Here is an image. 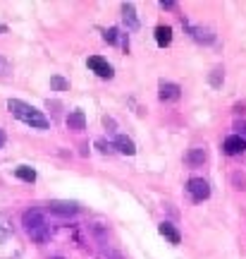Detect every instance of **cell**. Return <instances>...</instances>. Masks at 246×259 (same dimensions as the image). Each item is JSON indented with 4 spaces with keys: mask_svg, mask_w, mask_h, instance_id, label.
Wrapping results in <instances>:
<instances>
[{
    "mask_svg": "<svg viewBox=\"0 0 246 259\" xmlns=\"http://www.w3.org/2000/svg\"><path fill=\"white\" fill-rule=\"evenodd\" d=\"M50 87H53V89H57V92H65V89H70V84L65 82L63 77H53V79H50Z\"/></svg>",
    "mask_w": 246,
    "mask_h": 259,
    "instance_id": "obj_18",
    "label": "cell"
},
{
    "mask_svg": "<svg viewBox=\"0 0 246 259\" xmlns=\"http://www.w3.org/2000/svg\"><path fill=\"white\" fill-rule=\"evenodd\" d=\"M187 192H189V197H192L194 202H203V199L210 197V185L203 178H192L187 183Z\"/></svg>",
    "mask_w": 246,
    "mask_h": 259,
    "instance_id": "obj_3",
    "label": "cell"
},
{
    "mask_svg": "<svg viewBox=\"0 0 246 259\" xmlns=\"http://www.w3.org/2000/svg\"><path fill=\"white\" fill-rule=\"evenodd\" d=\"M222 151H225L227 156H239V154L246 151V142L239 137V135H229V137L222 142Z\"/></svg>",
    "mask_w": 246,
    "mask_h": 259,
    "instance_id": "obj_5",
    "label": "cell"
},
{
    "mask_svg": "<svg viewBox=\"0 0 246 259\" xmlns=\"http://www.w3.org/2000/svg\"><path fill=\"white\" fill-rule=\"evenodd\" d=\"M8 74H10V63L0 56V77H8Z\"/></svg>",
    "mask_w": 246,
    "mask_h": 259,
    "instance_id": "obj_20",
    "label": "cell"
},
{
    "mask_svg": "<svg viewBox=\"0 0 246 259\" xmlns=\"http://www.w3.org/2000/svg\"><path fill=\"white\" fill-rule=\"evenodd\" d=\"M89 67H91L98 77H103V79H110V77H112V67H110V63H108V60H103L100 56H91V58H89Z\"/></svg>",
    "mask_w": 246,
    "mask_h": 259,
    "instance_id": "obj_6",
    "label": "cell"
},
{
    "mask_svg": "<svg viewBox=\"0 0 246 259\" xmlns=\"http://www.w3.org/2000/svg\"><path fill=\"white\" fill-rule=\"evenodd\" d=\"M10 233H12V226H10L3 216H0V242H5L10 238Z\"/></svg>",
    "mask_w": 246,
    "mask_h": 259,
    "instance_id": "obj_16",
    "label": "cell"
},
{
    "mask_svg": "<svg viewBox=\"0 0 246 259\" xmlns=\"http://www.w3.org/2000/svg\"><path fill=\"white\" fill-rule=\"evenodd\" d=\"M3 144H5V135L0 132V147H3Z\"/></svg>",
    "mask_w": 246,
    "mask_h": 259,
    "instance_id": "obj_25",
    "label": "cell"
},
{
    "mask_svg": "<svg viewBox=\"0 0 246 259\" xmlns=\"http://www.w3.org/2000/svg\"><path fill=\"white\" fill-rule=\"evenodd\" d=\"M8 111L12 113L17 120L27 122V125H31V127L48 130V118H46V115L38 111V108H34V106L19 101V99H10V101H8Z\"/></svg>",
    "mask_w": 246,
    "mask_h": 259,
    "instance_id": "obj_1",
    "label": "cell"
},
{
    "mask_svg": "<svg viewBox=\"0 0 246 259\" xmlns=\"http://www.w3.org/2000/svg\"><path fill=\"white\" fill-rule=\"evenodd\" d=\"M187 163L189 166H201V163H206V149H192L189 154H187Z\"/></svg>",
    "mask_w": 246,
    "mask_h": 259,
    "instance_id": "obj_14",
    "label": "cell"
},
{
    "mask_svg": "<svg viewBox=\"0 0 246 259\" xmlns=\"http://www.w3.org/2000/svg\"><path fill=\"white\" fill-rule=\"evenodd\" d=\"M67 125H70V130H84L86 127V118H84L82 111H72L70 115H67Z\"/></svg>",
    "mask_w": 246,
    "mask_h": 259,
    "instance_id": "obj_12",
    "label": "cell"
},
{
    "mask_svg": "<svg viewBox=\"0 0 246 259\" xmlns=\"http://www.w3.org/2000/svg\"><path fill=\"white\" fill-rule=\"evenodd\" d=\"M53 259H63V257H53Z\"/></svg>",
    "mask_w": 246,
    "mask_h": 259,
    "instance_id": "obj_27",
    "label": "cell"
},
{
    "mask_svg": "<svg viewBox=\"0 0 246 259\" xmlns=\"http://www.w3.org/2000/svg\"><path fill=\"white\" fill-rule=\"evenodd\" d=\"M239 130H241V132H239V137L246 142V122H241V127H239Z\"/></svg>",
    "mask_w": 246,
    "mask_h": 259,
    "instance_id": "obj_24",
    "label": "cell"
},
{
    "mask_svg": "<svg viewBox=\"0 0 246 259\" xmlns=\"http://www.w3.org/2000/svg\"><path fill=\"white\" fill-rule=\"evenodd\" d=\"M103 38H105L108 44H119V29H108V31L103 34Z\"/></svg>",
    "mask_w": 246,
    "mask_h": 259,
    "instance_id": "obj_17",
    "label": "cell"
},
{
    "mask_svg": "<svg viewBox=\"0 0 246 259\" xmlns=\"http://www.w3.org/2000/svg\"><path fill=\"white\" fill-rule=\"evenodd\" d=\"M48 211L57 213V216H74L79 211V204L77 202H63V199H53L48 202Z\"/></svg>",
    "mask_w": 246,
    "mask_h": 259,
    "instance_id": "obj_4",
    "label": "cell"
},
{
    "mask_svg": "<svg viewBox=\"0 0 246 259\" xmlns=\"http://www.w3.org/2000/svg\"><path fill=\"white\" fill-rule=\"evenodd\" d=\"M184 27L192 31V36L196 38V41H206V44H210V41H213V34H210V31H206V29L194 27V24H189V22H184Z\"/></svg>",
    "mask_w": 246,
    "mask_h": 259,
    "instance_id": "obj_13",
    "label": "cell"
},
{
    "mask_svg": "<svg viewBox=\"0 0 246 259\" xmlns=\"http://www.w3.org/2000/svg\"><path fill=\"white\" fill-rule=\"evenodd\" d=\"M160 8H165V10H172V8H174V3H172V0H163V3H160Z\"/></svg>",
    "mask_w": 246,
    "mask_h": 259,
    "instance_id": "obj_23",
    "label": "cell"
},
{
    "mask_svg": "<svg viewBox=\"0 0 246 259\" xmlns=\"http://www.w3.org/2000/svg\"><path fill=\"white\" fill-rule=\"evenodd\" d=\"M115 147H117L119 154H127V156H134V154H137V144L129 137H125V135H117V137H115Z\"/></svg>",
    "mask_w": 246,
    "mask_h": 259,
    "instance_id": "obj_9",
    "label": "cell"
},
{
    "mask_svg": "<svg viewBox=\"0 0 246 259\" xmlns=\"http://www.w3.org/2000/svg\"><path fill=\"white\" fill-rule=\"evenodd\" d=\"M220 74H222V70H215V72H213V77H210V84H213V87H220Z\"/></svg>",
    "mask_w": 246,
    "mask_h": 259,
    "instance_id": "obj_22",
    "label": "cell"
},
{
    "mask_svg": "<svg viewBox=\"0 0 246 259\" xmlns=\"http://www.w3.org/2000/svg\"><path fill=\"white\" fill-rule=\"evenodd\" d=\"M122 17H125V24L129 29H139V19H137V10L132 3H125L122 5Z\"/></svg>",
    "mask_w": 246,
    "mask_h": 259,
    "instance_id": "obj_11",
    "label": "cell"
},
{
    "mask_svg": "<svg viewBox=\"0 0 246 259\" xmlns=\"http://www.w3.org/2000/svg\"><path fill=\"white\" fill-rule=\"evenodd\" d=\"M100 259H125V257H122L119 252H115V250H110V247H108V252L100 250Z\"/></svg>",
    "mask_w": 246,
    "mask_h": 259,
    "instance_id": "obj_19",
    "label": "cell"
},
{
    "mask_svg": "<svg viewBox=\"0 0 246 259\" xmlns=\"http://www.w3.org/2000/svg\"><path fill=\"white\" fill-rule=\"evenodd\" d=\"M22 226L34 242H46L50 238V226L46 223L41 211H27L22 216Z\"/></svg>",
    "mask_w": 246,
    "mask_h": 259,
    "instance_id": "obj_2",
    "label": "cell"
},
{
    "mask_svg": "<svg viewBox=\"0 0 246 259\" xmlns=\"http://www.w3.org/2000/svg\"><path fill=\"white\" fill-rule=\"evenodd\" d=\"M15 176H17L19 180H24V183H34V180H36V170L29 166H19V168H15Z\"/></svg>",
    "mask_w": 246,
    "mask_h": 259,
    "instance_id": "obj_15",
    "label": "cell"
},
{
    "mask_svg": "<svg viewBox=\"0 0 246 259\" xmlns=\"http://www.w3.org/2000/svg\"><path fill=\"white\" fill-rule=\"evenodd\" d=\"M3 31H5V27H0V34H3Z\"/></svg>",
    "mask_w": 246,
    "mask_h": 259,
    "instance_id": "obj_26",
    "label": "cell"
},
{
    "mask_svg": "<svg viewBox=\"0 0 246 259\" xmlns=\"http://www.w3.org/2000/svg\"><path fill=\"white\" fill-rule=\"evenodd\" d=\"M96 147H100V151H103V154H110V151H112V147H110V144H105L103 139H98V142H96Z\"/></svg>",
    "mask_w": 246,
    "mask_h": 259,
    "instance_id": "obj_21",
    "label": "cell"
},
{
    "mask_svg": "<svg viewBox=\"0 0 246 259\" xmlns=\"http://www.w3.org/2000/svg\"><path fill=\"white\" fill-rule=\"evenodd\" d=\"M155 41H158L160 48L170 46V44H172V27H165V24L155 27Z\"/></svg>",
    "mask_w": 246,
    "mask_h": 259,
    "instance_id": "obj_10",
    "label": "cell"
},
{
    "mask_svg": "<svg viewBox=\"0 0 246 259\" xmlns=\"http://www.w3.org/2000/svg\"><path fill=\"white\" fill-rule=\"evenodd\" d=\"M158 89H160V92H158L160 101H177V99L182 96V89H179L177 84H172V82H160Z\"/></svg>",
    "mask_w": 246,
    "mask_h": 259,
    "instance_id": "obj_7",
    "label": "cell"
},
{
    "mask_svg": "<svg viewBox=\"0 0 246 259\" xmlns=\"http://www.w3.org/2000/svg\"><path fill=\"white\" fill-rule=\"evenodd\" d=\"M158 231H160V235H163L165 240H170L172 245H179V242H182V233L177 231L170 221H163L160 226H158Z\"/></svg>",
    "mask_w": 246,
    "mask_h": 259,
    "instance_id": "obj_8",
    "label": "cell"
}]
</instances>
